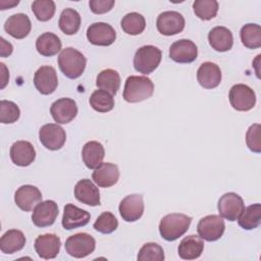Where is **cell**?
<instances>
[{"label": "cell", "mask_w": 261, "mask_h": 261, "mask_svg": "<svg viewBox=\"0 0 261 261\" xmlns=\"http://www.w3.org/2000/svg\"><path fill=\"white\" fill-rule=\"evenodd\" d=\"M55 10V2L52 0H36L32 4V11L40 21H47L51 19Z\"/></svg>", "instance_id": "37"}, {"label": "cell", "mask_w": 261, "mask_h": 261, "mask_svg": "<svg viewBox=\"0 0 261 261\" xmlns=\"http://www.w3.org/2000/svg\"><path fill=\"white\" fill-rule=\"evenodd\" d=\"M87 59L83 53L72 47L63 49L58 56V65L62 73L68 79L80 77L86 68Z\"/></svg>", "instance_id": "3"}, {"label": "cell", "mask_w": 261, "mask_h": 261, "mask_svg": "<svg viewBox=\"0 0 261 261\" xmlns=\"http://www.w3.org/2000/svg\"><path fill=\"white\" fill-rule=\"evenodd\" d=\"M204 250L203 240L195 234L188 236L178 245V256L184 260H194L201 256Z\"/></svg>", "instance_id": "25"}, {"label": "cell", "mask_w": 261, "mask_h": 261, "mask_svg": "<svg viewBox=\"0 0 261 261\" xmlns=\"http://www.w3.org/2000/svg\"><path fill=\"white\" fill-rule=\"evenodd\" d=\"M87 39L96 46H110L116 39V33L106 22H94L87 30Z\"/></svg>", "instance_id": "11"}, {"label": "cell", "mask_w": 261, "mask_h": 261, "mask_svg": "<svg viewBox=\"0 0 261 261\" xmlns=\"http://www.w3.org/2000/svg\"><path fill=\"white\" fill-rule=\"evenodd\" d=\"M14 202L21 210L27 212L32 211L40 202H42L41 191L35 186H21L14 194Z\"/></svg>", "instance_id": "17"}, {"label": "cell", "mask_w": 261, "mask_h": 261, "mask_svg": "<svg viewBox=\"0 0 261 261\" xmlns=\"http://www.w3.org/2000/svg\"><path fill=\"white\" fill-rule=\"evenodd\" d=\"M74 196L76 200L83 204L89 206L100 205L99 189L89 178H84L76 182L74 187Z\"/></svg>", "instance_id": "20"}, {"label": "cell", "mask_w": 261, "mask_h": 261, "mask_svg": "<svg viewBox=\"0 0 261 261\" xmlns=\"http://www.w3.org/2000/svg\"><path fill=\"white\" fill-rule=\"evenodd\" d=\"M25 237L18 229L7 230L0 239V250L5 254H13L20 251L25 245Z\"/></svg>", "instance_id": "28"}, {"label": "cell", "mask_w": 261, "mask_h": 261, "mask_svg": "<svg viewBox=\"0 0 261 261\" xmlns=\"http://www.w3.org/2000/svg\"><path fill=\"white\" fill-rule=\"evenodd\" d=\"M94 182L100 188H109L114 186L119 178V169L116 164L102 162L92 173Z\"/></svg>", "instance_id": "21"}, {"label": "cell", "mask_w": 261, "mask_h": 261, "mask_svg": "<svg viewBox=\"0 0 261 261\" xmlns=\"http://www.w3.org/2000/svg\"><path fill=\"white\" fill-rule=\"evenodd\" d=\"M120 216L127 222L139 220L144 213L143 196L140 194L128 195L121 200L118 207Z\"/></svg>", "instance_id": "12"}, {"label": "cell", "mask_w": 261, "mask_h": 261, "mask_svg": "<svg viewBox=\"0 0 261 261\" xmlns=\"http://www.w3.org/2000/svg\"><path fill=\"white\" fill-rule=\"evenodd\" d=\"M12 45L9 42H6V40L4 38H1V51L0 54L2 57L5 56H9L12 53Z\"/></svg>", "instance_id": "43"}, {"label": "cell", "mask_w": 261, "mask_h": 261, "mask_svg": "<svg viewBox=\"0 0 261 261\" xmlns=\"http://www.w3.org/2000/svg\"><path fill=\"white\" fill-rule=\"evenodd\" d=\"M225 229V224L220 215H207L200 219L197 230L202 240L207 242H215L219 240Z\"/></svg>", "instance_id": "7"}, {"label": "cell", "mask_w": 261, "mask_h": 261, "mask_svg": "<svg viewBox=\"0 0 261 261\" xmlns=\"http://www.w3.org/2000/svg\"><path fill=\"white\" fill-rule=\"evenodd\" d=\"M210 46L218 52H225L231 49L233 37L231 32L225 27H215L208 34Z\"/></svg>", "instance_id": "26"}, {"label": "cell", "mask_w": 261, "mask_h": 261, "mask_svg": "<svg viewBox=\"0 0 261 261\" xmlns=\"http://www.w3.org/2000/svg\"><path fill=\"white\" fill-rule=\"evenodd\" d=\"M117 226H118V221L116 217L111 212H108V211L102 212L93 224V227L95 228V230L104 234L113 232L117 228Z\"/></svg>", "instance_id": "38"}, {"label": "cell", "mask_w": 261, "mask_h": 261, "mask_svg": "<svg viewBox=\"0 0 261 261\" xmlns=\"http://www.w3.org/2000/svg\"><path fill=\"white\" fill-rule=\"evenodd\" d=\"M32 29V23L29 16L24 13H16L9 16L5 23V32L15 39L25 38Z\"/></svg>", "instance_id": "23"}, {"label": "cell", "mask_w": 261, "mask_h": 261, "mask_svg": "<svg viewBox=\"0 0 261 261\" xmlns=\"http://www.w3.org/2000/svg\"><path fill=\"white\" fill-rule=\"evenodd\" d=\"M58 216V206L53 200L40 202L34 209L32 214L33 223L38 227H46L52 225Z\"/></svg>", "instance_id": "13"}, {"label": "cell", "mask_w": 261, "mask_h": 261, "mask_svg": "<svg viewBox=\"0 0 261 261\" xmlns=\"http://www.w3.org/2000/svg\"><path fill=\"white\" fill-rule=\"evenodd\" d=\"M162 58L161 50L153 45L140 47L134 56V67L143 74H149L160 64Z\"/></svg>", "instance_id": "4"}, {"label": "cell", "mask_w": 261, "mask_h": 261, "mask_svg": "<svg viewBox=\"0 0 261 261\" xmlns=\"http://www.w3.org/2000/svg\"><path fill=\"white\" fill-rule=\"evenodd\" d=\"M0 65H1V72H2V74H1V83H2L1 84V89H3L7 85V83H8L9 72H8V70H7V68H6L4 63L1 62Z\"/></svg>", "instance_id": "44"}, {"label": "cell", "mask_w": 261, "mask_h": 261, "mask_svg": "<svg viewBox=\"0 0 261 261\" xmlns=\"http://www.w3.org/2000/svg\"><path fill=\"white\" fill-rule=\"evenodd\" d=\"M91 215L88 211L68 203L64 206L62 216V226L64 229L70 230L77 227L85 226L89 223Z\"/></svg>", "instance_id": "18"}, {"label": "cell", "mask_w": 261, "mask_h": 261, "mask_svg": "<svg viewBox=\"0 0 261 261\" xmlns=\"http://www.w3.org/2000/svg\"><path fill=\"white\" fill-rule=\"evenodd\" d=\"M217 208L221 217L229 221H236L245 210V204L240 195L229 192L220 197Z\"/></svg>", "instance_id": "8"}, {"label": "cell", "mask_w": 261, "mask_h": 261, "mask_svg": "<svg viewBox=\"0 0 261 261\" xmlns=\"http://www.w3.org/2000/svg\"><path fill=\"white\" fill-rule=\"evenodd\" d=\"M239 225L247 230L258 227L261 223V205L259 203L248 206L238 219Z\"/></svg>", "instance_id": "32"}, {"label": "cell", "mask_w": 261, "mask_h": 261, "mask_svg": "<svg viewBox=\"0 0 261 261\" xmlns=\"http://www.w3.org/2000/svg\"><path fill=\"white\" fill-rule=\"evenodd\" d=\"M10 158L17 166H29L36 158L35 148L28 141H17L10 147Z\"/></svg>", "instance_id": "22"}, {"label": "cell", "mask_w": 261, "mask_h": 261, "mask_svg": "<svg viewBox=\"0 0 261 261\" xmlns=\"http://www.w3.org/2000/svg\"><path fill=\"white\" fill-rule=\"evenodd\" d=\"M34 85L41 94H52L58 86V79L55 68L49 65H44L38 68L34 75Z\"/></svg>", "instance_id": "15"}, {"label": "cell", "mask_w": 261, "mask_h": 261, "mask_svg": "<svg viewBox=\"0 0 261 261\" xmlns=\"http://www.w3.org/2000/svg\"><path fill=\"white\" fill-rule=\"evenodd\" d=\"M91 107L98 112H109L114 107V98L109 92L104 90H96L92 93L89 99Z\"/></svg>", "instance_id": "33"}, {"label": "cell", "mask_w": 261, "mask_h": 261, "mask_svg": "<svg viewBox=\"0 0 261 261\" xmlns=\"http://www.w3.org/2000/svg\"><path fill=\"white\" fill-rule=\"evenodd\" d=\"M154 92L153 82L144 75H130L126 79L123 99L128 103H138L150 98Z\"/></svg>", "instance_id": "1"}, {"label": "cell", "mask_w": 261, "mask_h": 261, "mask_svg": "<svg viewBox=\"0 0 261 261\" xmlns=\"http://www.w3.org/2000/svg\"><path fill=\"white\" fill-rule=\"evenodd\" d=\"M192 217L182 213H171L165 215L159 223L160 236L168 241L172 242L185 234L190 227Z\"/></svg>", "instance_id": "2"}, {"label": "cell", "mask_w": 261, "mask_h": 261, "mask_svg": "<svg viewBox=\"0 0 261 261\" xmlns=\"http://www.w3.org/2000/svg\"><path fill=\"white\" fill-rule=\"evenodd\" d=\"M197 80L204 89H214L221 82V70L214 62H204L198 68Z\"/></svg>", "instance_id": "24"}, {"label": "cell", "mask_w": 261, "mask_h": 261, "mask_svg": "<svg viewBox=\"0 0 261 261\" xmlns=\"http://www.w3.org/2000/svg\"><path fill=\"white\" fill-rule=\"evenodd\" d=\"M185 18L177 11H164L159 14L156 21L158 32L164 36H173L182 32Z\"/></svg>", "instance_id": "10"}, {"label": "cell", "mask_w": 261, "mask_h": 261, "mask_svg": "<svg viewBox=\"0 0 261 261\" xmlns=\"http://www.w3.org/2000/svg\"><path fill=\"white\" fill-rule=\"evenodd\" d=\"M115 4L114 0H91L89 6L93 13L103 14L110 11Z\"/></svg>", "instance_id": "42"}, {"label": "cell", "mask_w": 261, "mask_h": 261, "mask_svg": "<svg viewBox=\"0 0 261 261\" xmlns=\"http://www.w3.org/2000/svg\"><path fill=\"white\" fill-rule=\"evenodd\" d=\"M246 143L248 148L255 153L261 152V143H260V124H252L246 134Z\"/></svg>", "instance_id": "41"}, {"label": "cell", "mask_w": 261, "mask_h": 261, "mask_svg": "<svg viewBox=\"0 0 261 261\" xmlns=\"http://www.w3.org/2000/svg\"><path fill=\"white\" fill-rule=\"evenodd\" d=\"M20 115V110L18 106L7 100H2L0 102V121L2 123H13Z\"/></svg>", "instance_id": "40"}, {"label": "cell", "mask_w": 261, "mask_h": 261, "mask_svg": "<svg viewBox=\"0 0 261 261\" xmlns=\"http://www.w3.org/2000/svg\"><path fill=\"white\" fill-rule=\"evenodd\" d=\"M39 140L45 148L56 151L63 147L66 141V134L59 124L48 123L40 128Z\"/></svg>", "instance_id": "9"}, {"label": "cell", "mask_w": 261, "mask_h": 261, "mask_svg": "<svg viewBox=\"0 0 261 261\" xmlns=\"http://www.w3.org/2000/svg\"><path fill=\"white\" fill-rule=\"evenodd\" d=\"M50 113L57 123L65 124L73 120L77 114V106L73 99L60 98L52 103Z\"/></svg>", "instance_id": "16"}, {"label": "cell", "mask_w": 261, "mask_h": 261, "mask_svg": "<svg viewBox=\"0 0 261 261\" xmlns=\"http://www.w3.org/2000/svg\"><path fill=\"white\" fill-rule=\"evenodd\" d=\"M58 24L59 29L65 35H74L81 27V15L75 9L65 8L60 14Z\"/></svg>", "instance_id": "30"}, {"label": "cell", "mask_w": 261, "mask_h": 261, "mask_svg": "<svg viewBox=\"0 0 261 261\" xmlns=\"http://www.w3.org/2000/svg\"><path fill=\"white\" fill-rule=\"evenodd\" d=\"M243 45L249 49L261 47V28L256 23L245 24L240 32Z\"/></svg>", "instance_id": "35"}, {"label": "cell", "mask_w": 261, "mask_h": 261, "mask_svg": "<svg viewBox=\"0 0 261 261\" xmlns=\"http://www.w3.org/2000/svg\"><path fill=\"white\" fill-rule=\"evenodd\" d=\"M229 103L238 111H249L256 104L255 92L245 84L233 85L228 94Z\"/></svg>", "instance_id": "6"}, {"label": "cell", "mask_w": 261, "mask_h": 261, "mask_svg": "<svg viewBox=\"0 0 261 261\" xmlns=\"http://www.w3.org/2000/svg\"><path fill=\"white\" fill-rule=\"evenodd\" d=\"M121 29L124 33L132 36L140 35L146 28L145 17L138 12H130L125 14L120 21Z\"/></svg>", "instance_id": "34"}, {"label": "cell", "mask_w": 261, "mask_h": 261, "mask_svg": "<svg viewBox=\"0 0 261 261\" xmlns=\"http://www.w3.org/2000/svg\"><path fill=\"white\" fill-rule=\"evenodd\" d=\"M198 56L196 44L188 39H181L169 47V57L177 63H191Z\"/></svg>", "instance_id": "14"}, {"label": "cell", "mask_w": 261, "mask_h": 261, "mask_svg": "<svg viewBox=\"0 0 261 261\" xmlns=\"http://www.w3.org/2000/svg\"><path fill=\"white\" fill-rule=\"evenodd\" d=\"M137 259L139 261H162L164 260V251L156 243H146L140 249Z\"/></svg>", "instance_id": "39"}, {"label": "cell", "mask_w": 261, "mask_h": 261, "mask_svg": "<svg viewBox=\"0 0 261 261\" xmlns=\"http://www.w3.org/2000/svg\"><path fill=\"white\" fill-rule=\"evenodd\" d=\"M65 251L74 258H85L92 254L96 248L95 239L86 232H79L67 238Z\"/></svg>", "instance_id": "5"}, {"label": "cell", "mask_w": 261, "mask_h": 261, "mask_svg": "<svg viewBox=\"0 0 261 261\" xmlns=\"http://www.w3.org/2000/svg\"><path fill=\"white\" fill-rule=\"evenodd\" d=\"M104 156V147L97 141H90L83 147L82 158L85 165L90 169H96L102 163Z\"/></svg>", "instance_id": "27"}, {"label": "cell", "mask_w": 261, "mask_h": 261, "mask_svg": "<svg viewBox=\"0 0 261 261\" xmlns=\"http://www.w3.org/2000/svg\"><path fill=\"white\" fill-rule=\"evenodd\" d=\"M61 241L54 233H45L39 236L35 241V250L39 257L43 259H53L60 251Z\"/></svg>", "instance_id": "19"}, {"label": "cell", "mask_w": 261, "mask_h": 261, "mask_svg": "<svg viewBox=\"0 0 261 261\" xmlns=\"http://www.w3.org/2000/svg\"><path fill=\"white\" fill-rule=\"evenodd\" d=\"M193 9L200 19L210 20L217 14L218 2L216 0H196L193 3Z\"/></svg>", "instance_id": "36"}, {"label": "cell", "mask_w": 261, "mask_h": 261, "mask_svg": "<svg viewBox=\"0 0 261 261\" xmlns=\"http://www.w3.org/2000/svg\"><path fill=\"white\" fill-rule=\"evenodd\" d=\"M61 41L55 34L47 32L38 37L36 41L37 51L47 57L56 55L61 50Z\"/></svg>", "instance_id": "29"}, {"label": "cell", "mask_w": 261, "mask_h": 261, "mask_svg": "<svg viewBox=\"0 0 261 261\" xmlns=\"http://www.w3.org/2000/svg\"><path fill=\"white\" fill-rule=\"evenodd\" d=\"M96 85L101 90L107 91L111 95H115L120 87L119 73L111 68L104 69L98 74Z\"/></svg>", "instance_id": "31"}]
</instances>
